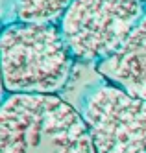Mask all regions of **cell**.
<instances>
[{
	"label": "cell",
	"instance_id": "cell-1",
	"mask_svg": "<svg viewBox=\"0 0 146 153\" xmlns=\"http://www.w3.org/2000/svg\"><path fill=\"white\" fill-rule=\"evenodd\" d=\"M0 153H96L78 107L59 94H7Z\"/></svg>",
	"mask_w": 146,
	"mask_h": 153
},
{
	"label": "cell",
	"instance_id": "cell-2",
	"mask_svg": "<svg viewBox=\"0 0 146 153\" xmlns=\"http://www.w3.org/2000/svg\"><path fill=\"white\" fill-rule=\"evenodd\" d=\"M74 61L59 24L7 22L0 30V76L7 94H59Z\"/></svg>",
	"mask_w": 146,
	"mask_h": 153
},
{
	"label": "cell",
	"instance_id": "cell-3",
	"mask_svg": "<svg viewBox=\"0 0 146 153\" xmlns=\"http://www.w3.org/2000/svg\"><path fill=\"white\" fill-rule=\"evenodd\" d=\"M144 11V0H74L59 28L76 61L98 65L124 45Z\"/></svg>",
	"mask_w": 146,
	"mask_h": 153
},
{
	"label": "cell",
	"instance_id": "cell-4",
	"mask_svg": "<svg viewBox=\"0 0 146 153\" xmlns=\"http://www.w3.org/2000/svg\"><path fill=\"white\" fill-rule=\"evenodd\" d=\"M78 111L96 153H146V100L100 79L82 92Z\"/></svg>",
	"mask_w": 146,
	"mask_h": 153
},
{
	"label": "cell",
	"instance_id": "cell-5",
	"mask_svg": "<svg viewBox=\"0 0 146 153\" xmlns=\"http://www.w3.org/2000/svg\"><path fill=\"white\" fill-rule=\"evenodd\" d=\"M94 68L102 79L146 100V11L124 45Z\"/></svg>",
	"mask_w": 146,
	"mask_h": 153
},
{
	"label": "cell",
	"instance_id": "cell-6",
	"mask_svg": "<svg viewBox=\"0 0 146 153\" xmlns=\"http://www.w3.org/2000/svg\"><path fill=\"white\" fill-rule=\"evenodd\" d=\"M74 0H13L11 22L59 24Z\"/></svg>",
	"mask_w": 146,
	"mask_h": 153
},
{
	"label": "cell",
	"instance_id": "cell-7",
	"mask_svg": "<svg viewBox=\"0 0 146 153\" xmlns=\"http://www.w3.org/2000/svg\"><path fill=\"white\" fill-rule=\"evenodd\" d=\"M11 7H13V0H0V22L2 20L11 22Z\"/></svg>",
	"mask_w": 146,
	"mask_h": 153
},
{
	"label": "cell",
	"instance_id": "cell-8",
	"mask_svg": "<svg viewBox=\"0 0 146 153\" xmlns=\"http://www.w3.org/2000/svg\"><path fill=\"white\" fill-rule=\"evenodd\" d=\"M7 96V92H6V89H4V83H2V76H0V103L4 102V98Z\"/></svg>",
	"mask_w": 146,
	"mask_h": 153
}]
</instances>
